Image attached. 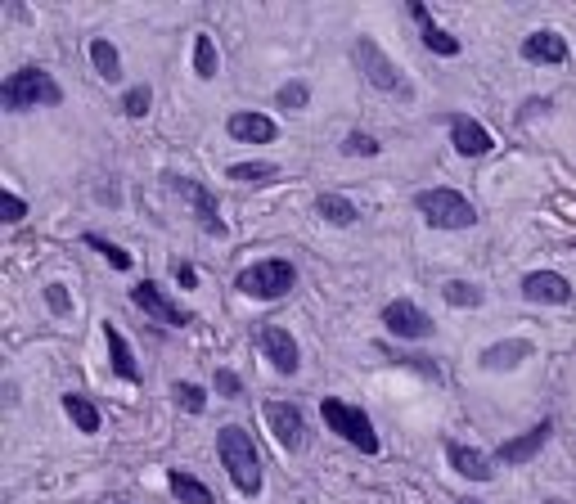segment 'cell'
<instances>
[{
    "label": "cell",
    "instance_id": "7c38bea8",
    "mask_svg": "<svg viewBox=\"0 0 576 504\" xmlns=\"http://www.w3.org/2000/svg\"><path fill=\"white\" fill-rule=\"evenodd\" d=\"M549 432H554V423H536V428H527V432H518V437H509V441H500L495 446V464H504V468H518V464H531V459L545 450V441H549Z\"/></svg>",
    "mask_w": 576,
    "mask_h": 504
},
{
    "label": "cell",
    "instance_id": "4316f807",
    "mask_svg": "<svg viewBox=\"0 0 576 504\" xmlns=\"http://www.w3.org/2000/svg\"><path fill=\"white\" fill-rule=\"evenodd\" d=\"M225 176L239 180V185H270V180L279 176V167H275V162H234Z\"/></svg>",
    "mask_w": 576,
    "mask_h": 504
},
{
    "label": "cell",
    "instance_id": "f546056e",
    "mask_svg": "<svg viewBox=\"0 0 576 504\" xmlns=\"http://www.w3.org/2000/svg\"><path fill=\"white\" fill-rule=\"evenodd\" d=\"M378 149H383V144L365 131H347V140H342V153H347V158H378Z\"/></svg>",
    "mask_w": 576,
    "mask_h": 504
},
{
    "label": "cell",
    "instance_id": "3957f363",
    "mask_svg": "<svg viewBox=\"0 0 576 504\" xmlns=\"http://www.w3.org/2000/svg\"><path fill=\"white\" fill-rule=\"evenodd\" d=\"M0 104H5V113L54 108V104H63V90L45 68H18V72H9V77L0 81Z\"/></svg>",
    "mask_w": 576,
    "mask_h": 504
},
{
    "label": "cell",
    "instance_id": "1f68e13d",
    "mask_svg": "<svg viewBox=\"0 0 576 504\" xmlns=\"http://www.w3.org/2000/svg\"><path fill=\"white\" fill-rule=\"evenodd\" d=\"M149 104H153V90L149 86H131L122 95V113L126 117H144V113H149Z\"/></svg>",
    "mask_w": 576,
    "mask_h": 504
},
{
    "label": "cell",
    "instance_id": "44dd1931",
    "mask_svg": "<svg viewBox=\"0 0 576 504\" xmlns=\"http://www.w3.org/2000/svg\"><path fill=\"white\" fill-rule=\"evenodd\" d=\"M167 486H171V495H176L180 504H216V495L207 491V486L198 482L194 473H185V468H171V473H167Z\"/></svg>",
    "mask_w": 576,
    "mask_h": 504
},
{
    "label": "cell",
    "instance_id": "9a60e30c",
    "mask_svg": "<svg viewBox=\"0 0 576 504\" xmlns=\"http://www.w3.org/2000/svg\"><path fill=\"white\" fill-rule=\"evenodd\" d=\"M446 459L468 482H491L495 477V455H486V450H477V446H464V441H446Z\"/></svg>",
    "mask_w": 576,
    "mask_h": 504
},
{
    "label": "cell",
    "instance_id": "6da1fadb",
    "mask_svg": "<svg viewBox=\"0 0 576 504\" xmlns=\"http://www.w3.org/2000/svg\"><path fill=\"white\" fill-rule=\"evenodd\" d=\"M216 455H221L234 491L248 495V500H252V495H261L266 477H261V450L252 446V432H243L239 423H225V428L216 432Z\"/></svg>",
    "mask_w": 576,
    "mask_h": 504
},
{
    "label": "cell",
    "instance_id": "8fae6325",
    "mask_svg": "<svg viewBox=\"0 0 576 504\" xmlns=\"http://www.w3.org/2000/svg\"><path fill=\"white\" fill-rule=\"evenodd\" d=\"M131 302L140 306V311L149 315L153 324H167V329H185V324H194V315L180 311V306L171 302V297L162 293V288L153 284V279H144V284H135V288H131Z\"/></svg>",
    "mask_w": 576,
    "mask_h": 504
},
{
    "label": "cell",
    "instance_id": "7402d4cb",
    "mask_svg": "<svg viewBox=\"0 0 576 504\" xmlns=\"http://www.w3.org/2000/svg\"><path fill=\"white\" fill-rule=\"evenodd\" d=\"M63 414L77 423V432H99V405L86 392H63Z\"/></svg>",
    "mask_w": 576,
    "mask_h": 504
},
{
    "label": "cell",
    "instance_id": "e0dca14e",
    "mask_svg": "<svg viewBox=\"0 0 576 504\" xmlns=\"http://www.w3.org/2000/svg\"><path fill=\"white\" fill-rule=\"evenodd\" d=\"M225 131H230V140H239V144H270L279 135V126H275V117L243 108V113H230Z\"/></svg>",
    "mask_w": 576,
    "mask_h": 504
},
{
    "label": "cell",
    "instance_id": "2e32d148",
    "mask_svg": "<svg viewBox=\"0 0 576 504\" xmlns=\"http://www.w3.org/2000/svg\"><path fill=\"white\" fill-rule=\"evenodd\" d=\"M410 18L419 23V41L428 45L432 54H441V59H455V54L464 50V45H459V36H450L441 23H432V14H428V5H423V0H410Z\"/></svg>",
    "mask_w": 576,
    "mask_h": 504
},
{
    "label": "cell",
    "instance_id": "d590c367",
    "mask_svg": "<svg viewBox=\"0 0 576 504\" xmlns=\"http://www.w3.org/2000/svg\"><path fill=\"white\" fill-rule=\"evenodd\" d=\"M216 392H221V396H239L243 392L239 374H234V369H216Z\"/></svg>",
    "mask_w": 576,
    "mask_h": 504
},
{
    "label": "cell",
    "instance_id": "ac0fdd59",
    "mask_svg": "<svg viewBox=\"0 0 576 504\" xmlns=\"http://www.w3.org/2000/svg\"><path fill=\"white\" fill-rule=\"evenodd\" d=\"M531 342L527 338H504V342H491V347L477 356V365L486 369V374H500V369H518L522 360H531Z\"/></svg>",
    "mask_w": 576,
    "mask_h": 504
},
{
    "label": "cell",
    "instance_id": "d6986e66",
    "mask_svg": "<svg viewBox=\"0 0 576 504\" xmlns=\"http://www.w3.org/2000/svg\"><path fill=\"white\" fill-rule=\"evenodd\" d=\"M567 36H558L554 27H540V32H531L527 41H522V59L527 63H567Z\"/></svg>",
    "mask_w": 576,
    "mask_h": 504
},
{
    "label": "cell",
    "instance_id": "f1b7e54d",
    "mask_svg": "<svg viewBox=\"0 0 576 504\" xmlns=\"http://www.w3.org/2000/svg\"><path fill=\"white\" fill-rule=\"evenodd\" d=\"M171 396H176V405H180V410H189V414L207 410V392L198 383H171Z\"/></svg>",
    "mask_w": 576,
    "mask_h": 504
},
{
    "label": "cell",
    "instance_id": "ffe728a7",
    "mask_svg": "<svg viewBox=\"0 0 576 504\" xmlns=\"http://www.w3.org/2000/svg\"><path fill=\"white\" fill-rule=\"evenodd\" d=\"M104 342H108L113 374L122 378V383H140V365H135V356H131V342H126L122 329H117V324H108V320H104Z\"/></svg>",
    "mask_w": 576,
    "mask_h": 504
},
{
    "label": "cell",
    "instance_id": "9c48e42d",
    "mask_svg": "<svg viewBox=\"0 0 576 504\" xmlns=\"http://www.w3.org/2000/svg\"><path fill=\"white\" fill-rule=\"evenodd\" d=\"M383 329L392 333V338H405V342H423L432 338V315L423 311V306H414L410 297H396V302L383 306Z\"/></svg>",
    "mask_w": 576,
    "mask_h": 504
},
{
    "label": "cell",
    "instance_id": "30bf717a",
    "mask_svg": "<svg viewBox=\"0 0 576 504\" xmlns=\"http://www.w3.org/2000/svg\"><path fill=\"white\" fill-rule=\"evenodd\" d=\"M257 347H261V356L270 360L275 374H297V369H302V347H297V338L284 329V324H261Z\"/></svg>",
    "mask_w": 576,
    "mask_h": 504
},
{
    "label": "cell",
    "instance_id": "7a4b0ae2",
    "mask_svg": "<svg viewBox=\"0 0 576 504\" xmlns=\"http://www.w3.org/2000/svg\"><path fill=\"white\" fill-rule=\"evenodd\" d=\"M351 63L360 68V77L369 81L374 90H383V95L401 99V104H414L419 99V90H414V81L405 77L401 68H396L392 59L383 54V45L374 41V36H356V45H351Z\"/></svg>",
    "mask_w": 576,
    "mask_h": 504
},
{
    "label": "cell",
    "instance_id": "74e56055",
    "mask_svg": "<svg viewBox=\"0 0 576 504\" xmlns=\"http://www.w3.org/2000/svg\"><path fill=\"white\" fill-rule=\"evenodd\" d=\"M459 504H486V500H459Z\"/></svg>",
    "mask_w": 576,
    "mask_h": 504
},
{
    "label": "cell",
    "instance_id": "277c9868",
    "mask_svg": "<svg viewBox=\"0 0 576 504\" xmlns=\"http://www.w3.org/2000/svg\"><path fill=\"white\" fill-rule=\"evenodd\" d=\"M293 284H297V266L284 257L252 261V266L234 279V288H239L243 297H252V302H279V297L293 293Z\"/></svg>",
    "mask_w": 576,
    "mask_h": 504
},
{
    "label": "cell",
    "instance_id": "5bb4252c",
    "mask_svg": "<svg viewBox=\"0 0 576 504\" xmlns=\"http://www.w3.org/2000/svg\"><path fill=\"white\" fill-rule=\"evenodd\" d=\"M522 297L536 306H567L572 302V284H567V275H558V270H531V275L522 279Z\"/></svg>",
    "mask_w": 576,
    "mask_h": 504
},
{
    "label": "cell",
    "instance_id": "cb8c5ba5",
    "mask_svg": "<svg viewBox=\"0 0 576 504\" xmlns=\"http://www.w3.org/2000/svg\"><path fill=\"white\" fill-rule=\"evenodd\" d=\"M315 216L320 221H329V225H356V203L351 198H342V194H320L315 198Z\"/></svg>",
    "mask_w": 576,
    "mask_h": 504
},
{
    "label": "cell",
    "instance_id": "4dcf8cb0",
    "mask_svg": "<svg viewBox=\"0 0 576 504\" xmlns=\"http://www.w3.org/2000/svg\"><path fill=\"white\" fill-rule=\"evenodd\" d=\"M86 243L99 252V257H108V266H113V270H131V252H126V248H117V243L99 239V234H86Z\"/></svg>",
    "mask_w": 576,
    "mask_h": 504
},
{
    "label": "cell",
    "instance_id": "8d00e7d4",
    "mask_svg": "<svg viewBox=\"0 0 576 504\" xmlns=\"http://www.w3.org/2000/svg\"><path fill=\"white\" fill-rule=\"evenodd\" d=\"M171 275H176L180 288H194V284H198V270L189 266V261H176V266H171Z\"/></svg>",
    "mask_w": 576,
    "mask_h": 504
},
{
    "label": "cell",
    "instance_id": "52a82bcc",
    "mask_svg": "<svg viewBox=\"0 0 576 504\" xmlns=\"http://www.w3.org/2000/svg\"><path fill=\"white\" fill-rule=\"evenodd\" d=\"M167 189L171 194H180L189 207H194V216H198V225H203L207 234H216V239H225V221H221V203H216V194L203 185V180H194V176H167Z\"/></svg>",
    "mask_w": 576,
    "mask_h": 504
},
{
    "label": "cell",
    "instance_id": "8992f818",
    "mask_svg": "<svg viewBox=\"0 0 576 504\" xmlns=\"http://www.w3.org/2000/svg\"><path fill=\"white\" fill-rule=\"evenodd\" d=\"M320 414L329 423V432H338L347 446H356L360 455H378V432H374V419H369L360 405H347L338 396H324L320 401Z\"/></svg>",
    "mask_w": 576,
    "mask_h": 504
},
{
    "label": "cell",
    "instance_id": "e575fe53",
    "mask_svg": "<svg viewBox=\"0 0 576 504\" xmlns=\"http://www.w3.org/2000/svg\"><path fill=\"white\" fill-rule=\"evenodd\" d=\"M45 306H50L54 315H68V311H72L68 288H63V284H45Z\"/></svg>",
    "mask_w": 576,
    "mask_h": 504
},
{
    "label": "cell",
    "instance_id": "603a6c76",
    "mask_svg": "<svg viewBox=\"0 0 576 504\" xmlns=\"http://www.w3.org/2000/svg\"><path fill=\"white\" fill-rule=\"evenodd\" d=\"M441 302L455 306V311H477L486 302V293L477 284H468V279H446L441 284Z\"/></svg>",
    "mask_w": 576,
    "mask_h": 504
},
{
    "label": "cell",
    "instance_id": "836d02e7",
    "mask_svg": "<svg viewBox=\"0 0 576 504\" xmlns=\"http://www.w3.org/2000/svg\"><path fill=\"white\" fill-rule=\"evenodd\" d=\"M396 365H405V369H414V374H423V378H432V383H441V369L432 365L428 356H396Z\"/></svg>",
    "mask_w": 576,
    "mask_h": 504
},
{
    "label": "cell",
    "instance_id": "d6a6232c",
    "mask_svg": "<svg viewBox=\"0 0 576 504\" xmlns=\"http://www.w3.org/2000/svg\"><path fill=\"white\" fill-rule=\"evenodd\" d=\"M0 212H5V216H0L5 225H18L27 216V203L14 194V189H0Z\"/></svg>",
    "mask_w": 576,
    "mask_h": 504
},
{
    "label": "cell",
    "instance_id": "d4e9b609",
    "mask_svg": "<svg viewBox=\"0 0 576 504\" xmlns=\"http://www.w3.org/2000/svg\"><path fill=\"white\" fill-rule=\"evenodd\" d=\"M90 63H95V72L104 81L122 77V54H117V45L108 41V36H95V41H90Z\"/></svg>",
    "mask_w": 576,
    "mask_h": 504
},
{
    "label": "cell",
    "instance_id": "484cf974",
    "mask_svg": "<svg viewBox=\"0 0 576 504\" xmlns=\"http://www.w3.org/2000/svg\"><path fill=\"white\" fill-rule=\"evenodd\" d=\"M221 72V54H216L212 36L207 32H194V77L198 81H212Z\"/></svg>",
    "mask_w": 576,
    "mask_h": 504
},
{
    "label": "cell",
    "instance_id": "83f0119b",
    "mask_svg": "<svg viewBox=\"0 0 576 504\" xmlns=\"http://www.w3.org/2000/svg\"><path fill=\"white\" fill-rule=\"evenodd\" d=\"M275 104L288 108V113H302V108L311 104V86H306V81H284V86L275 90Z\"/></svg>",
    "mask_w": 576,
    "mask_h": 504
},
{
    "label": "cell",
    "instance_id": "ba28073f",
    "mask_svg": "<svg viewBox=\"0 0 576 504\" xmlns=\"http://www.w3.org/2000/svg\"><path fill=\"white\" fill-rule=\"evenodd\" d=\"M266 423H270L275 441L288 450V455H302V450L311 446V428H306L302 405H293V401H266Z\"/></svg>",
    "mask_w": 576,
    "mask_h": 504
},
{
    "label": "cell",
    "instance_id": "4fadbf2b",
    "mask_svg": "<svg viewBox=\"0 0 576 504\" xmlns=\"http://www.w3.org/2000/svg\"><path fill=\"white\" fill-rule=\"evenodd\" d=\"M446 122H450V144H455L459 158H486V153L495 149L491 131H486V126L477 122V117H468V113H450Z\"/></svg>",
    "mask_w": 576,
    "mask_h": 504
},
{
    "label": "cell",
    "instance_id": "5b68a950",
    "mask_svg": "<svg viewBox=\"0 0 576 504\" xmlns=\"http://www.w3.org/2000/svg\"><path fill=\"white\" fill-rule=\"evenodd\" d=\"M414 207H419V216L432 225V230H468V225H477V207L468 203L459 189H419L414 194Z\"/></svg>",
    "mask_w": 576,
    "mask_h": 504
}]
</instances>
